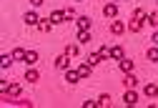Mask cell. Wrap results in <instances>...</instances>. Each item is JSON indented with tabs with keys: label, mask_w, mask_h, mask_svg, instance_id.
<instances>
[{
	"label": "cell",
	"mask_w": 158,
	"mask_h": 108,
	"mask_svg": "<svg viewBox=\"0 0 158 108\" xmlns=\"http://www.w3.org/2000/svg\"><path fill=\"white\" fill-rule=\"evenodd\" d=\"M146 25V10H133V15H131V23H128V30L131 33H141V28Z\"/></svg>",
	"instance_id": "6da1fadb"
},
{
	"label": "cell",
	"mask_w": 158,
	"mask_h": 108,
	"mask_svg": "<svg viewBox=\"0 0 158 108\" xmlns=\"http://www.w3.org/2000/svg\"><path fill=\"white\" fill-rule=\"evenodd\" d=\"M55 68H58V71H68V68H70V55H68V53L55 55Z\"/></svg>",
	"instance_id": "7a4b0ae2"
},
{
	"label": "cell",
	"mask_w": 158,
	"mask_h": 108,
	"mask_svg": "<svg viewBox=\"0 0 158 108\" xmlns=\"http://www.w3.org/2000/svg\"><path fill=\"white\" fill-rule=\"evenodd\" d=\"M123 103H126V106H135V103H138V91H135V88H128V91L123 93Z\"/></svg>",
	"instance_id": "3957f363"
},
{
	"label": "cell",
	"mask_w": 158,
	"mask_h": 108,
	"mask_svg": "<svg viewBox=\"0 0 158 108\" xmlns=\"http://www.w3.org/2000/svg\"><path fill=\"white\" fill-rule=\"evenodd\" d=\"M23 23H25V25H38V23H40V15H38L35 10H28V13L23 15Z\"/></svg>",
	"instance_id": "277c9868"
},
{
	"label": "cell",
	"mask_w": 158,
	"mask_h": 108,
	"mask_svg": "<svg viewBox=\"0 0 158 108\" xmlns=\"http://www.w3.org/2000/svg\"><path fill=\"white\" fill-rule=\"evenodd\" d=\"M126 30H128V25H123L121 20H113V23H110V33L113 35H123Z\"/></svg>",
	"instance_id": "5b68a950"
},
{
	"label": "cell",
	"mask_w": 158,
	"mask_h": 108,
	"mask_svg": "<svg viewBox=\"0 0 158 108\" xmlns=\"http://www.w3.org/2000/svg\"><path fill=\"white\" fill-rule=\"evenodd\" d=\"M103 15H106V18H118V3H106Z\"/></svg>",
	"instance_id": "8992f818"
},
{
	"label": "cell",
	"mask_w": 158,
	"mask_h": 108,
	"mask_svg": "<svg viewBox=\"0 0 158 108\" xmlns=\"http://www.w3.org/2000/svg\"><path fill=\"white\" fill-rule=\"evenodd\" d=\"M143 96L156 98V96H158V83H146V85H143Z\"/></svg>",
	"instance_id": "52a82bcc"
},
{
	"label": "cell",
	"mask_w": 158,
	"mask_h": 108,
	"mask_svg": "<svg viewBox=\"0 0 158 108\" xmlns=\"http://www.w3.org/2000/svg\"><path fill=\"white\" fill-rule=\"evenodd\" d=\"M123 85H126V88H138V76H133V71H131V73H126Z\"/></svg>",
	"instance_id": "ba28073f"
},
{
	"label": "cell",
	"mask_w": 158,
	"mask_h": 108,
	"mask_svg": "<svg viewBox=\"0 0 158 108\" xmlns=\"http://www.w3.org/2000/svg\"><path fill=\"white\" fill-rule=\"evenodd\" d=\"M75 23H78V30H90V25H93V20H90L88 15H81V18L75 20Z\"/></svg>",
	"instance_id": "9c48e42d"
},
{
	"label": "cell",
	"mask_w": 158,
	"mask_h": 108,
	"mask_svg": "<svg viewBox=\"0 0 158 108\" xmlns=\"http://www.w3.org/2000/svg\"><path fill=\"white\" fill-rule=\"evenodd\" d=\"M78 73H81V78H88L90 73H93V66L85 60V63H78Z\"/></svg>",
	"instance_id": "30bf717a"
},
{
	"label": "cell",
	"mask_w": 158,
	"mask_h": 108,
	"mask_svg": "<svg viewBox=\"0 0 158 108\" xmlns=\"http://www.w3.org/2000/svg\"><path fill=\"white\" fill-rule=\"evenodd\" d=\"M8 96H13V98H20V96H23L20 83H10V85H8Z\"/></svg>",
	"instance_id": "8fae6325"
},
{
	"label": "cell",
	"mask_w": 158,
	"mask_h": 108,
	"mask_svg": "<svg viewBox=\"0 0 158 108\" xmlns=\"http://www.w3.org/2000/svg\"><path fill=\"white\" fill-rule=\"evenodd\" d=\"M23 80H28V83H38V80H40V73H38L35 68H30V71H25Z\"/></svg>",
	"instance_id": "7c38bea8"
},
{
	"label": "cell",
	"mask_w": 158,
	"mask_h": 108,
	"mask_svg": "<svg viewBox=\"0 0 158 108\" xmlns=\"http://www.w3.org/2000/svg\"><path fill=\"white\" fill-rule=\"evenodd\" d=\"M63 20H65V10H53V13H50V23H53V25L63 23Z\"/></svg>",
	"instance_id": "4fadbf2b"
},
{
	"label": "cell",
	"mask_w": 158,
	"mask_h": 108,
	"mask_svg": "<svg viewBox=\"0 0 158 108\" xmlns=\"http://www.w3.org/2000/svg\"><path fill=\"white\" fill-rule=\"evenodd\" d=\"M118 66H121V71H123V73H131L135 63H133L131 58H121V63H118Z\"/></svg>",
	"instance_id": "5bb4252c"
},
{
	"label": "cell",
	"mask_w": 158,
	"mask_h": 108,
	"mask_svg": "<svg viewBox=\"0 0 158 108\" xmlns=\"http://www.w3.org/2000/svg\"><path fill=\"white\" fill-rule=\"evenodd\" d=\"M50 28H53L50 18H40V23H38V30H40V33H50Z\"/></svg>",
	"instance_id": "9a60e30c"
},
{
	"label": "cell",
	"mask_w": 158,
	"mask_h": 108,
	"mask_svg": "<svg viewBox=\"0 0 158 108\" xmlns=\"http://www.w3.org/2000/svg\"><path fill=\"white\" fill-rule=\"evenodd\" d=\"M110 58H113V60H121V58H126L123 48H121V45H113V48H110Z\"/></svg>",
	"instance_id": "2e32d148"
},
{
	"label": "cell",
	"mask_w": 158,
	"mask_h": 108,
	"mask_svg": "<svg viewBox=\"0 0 158 108\" xmlns=\"http://www.w3.org/2000/svg\"><path fill=\"white\" fill-rule=\"evenodd\" d=\"M65 80H68V83H78V80H81V73L68 68V71H65Z\"/></svg>",
	"instance_id": "e0dca14e"
},
{
	"label": "cell",
	"mask_w": 158,
	"mask_h": 108,
	"mask_svg": "<svg viewBox=\"0 0 158 108\" xmlns=\"http://www.w3.org/2000/svg\"><path fill=\"white\" fill-rule=\"evenodd\" d=\"M146 58H148L151 63H158V45H153V48H148V50H146Z\"/></svg>",
	"instance_id": "ac0fdd59"
},
{
	"label": "cell",
	"mask_w": 158,
	"mask_h": 108,
	"mask_svg": "<svg viewBox=\"0 0 158 108\" xmlns=\"http://www.w3.org/2000/svg\"><path fill=\"white\" fill-rule=\"evenodd\" d=\"M13 60H15L13 55H3V58H0V68H3V71H8V68L13 66Z\"/></svg>",
	"instance_id": "d6986e66"
},
{
	"label": "cell",
	"mask_w": 158,
	"mask_h": 108,
	"mask_svg": "<svg viewBox=\"0 0 158 108\" xmlns=\"http://www.w3.org/2000/svg\"><path fill=\"white\" fill-rule=\"evenodd\" d=\"M25 63H28V66H35V63H38V53L35 50H28L25 53Z\"/></svg>",
	"instance_id": "ffe728a7"
},
{
	"label": "cell",
	"mask_w": 158,
	"mask_h": 108,
	"mask_svg": "<svg viewBox=\"0 0 158 108\" xmlns=\"http://www.w3.org/2000/svg\"><path fill=\"white\" fill-rule=\"evenodd\" d=\"M78 43H90V30H78Z\"/></svg>",
	"instance_id": "44dd1931"
},
{
	"label": "cell",
	"mask_w": 158,
	"mask_h": 108,
	"mask_svg": "<svg viewBox=\"0 0 158 108\" xmlns=\"http://www.w3.org/2000/svg\"><path fill=\"white\" fill-rule=\"evenodd\" d=\"M101 60H103V55H101V53H90V55H88V63H90V66H98Z\"/></svg>",
	"instance_id": "7402d4cb"
},
{
	"label": "cell",
	"mask_w": 158,
	"mask_h": 108,
	"mask_svg": "<svg viewBox=\"0 0 158 108\" xmlns=\"http://www.w3.org/2000/svg\"><path fill=\"white\" fill-rule=\"evenodd\" d=\"M25 53H28V50H23V48H15V50H13L10 55H13L15 60H25Z\"/></svg>",
	"instance_id": "603a6c76"
},
{
	"label": "cell",
	"mask_w": 158,
	"mask_h": 108,
	"mask_svg": "<svg viewBox=\"0 0 158 108\" xmlns=\"http://www.w3.org/2000/svg\"><path fill=\"white\" fill-rule=\"evenodd\" d=\"M65 53H68L70 58H75V55H78V43H70V45H65Z\"/></svg>",
	"instance_id": "cb8c5ba5"
},
{
	"label": "cell",
	"mask_w": 158,
	"mask_h": 108,
	"mask_svg": "<svg viewBox=\"0 0 158 108\" xmlns=\"http://www.w3.org/2000/svg\"><path fill=\"white\" fill-rule=\"evenodd\" d=\"M146 23H151L153 28H158V13H151V15H146Z\"/></svg>",
	"instance_id": "d4e9b609"
},
{
	"label": "cell",
	"mask_w": 158,
	"mask_h": 108,
	"mask_svg": "<svg viewBox=\"0 0 158 108\" xmlns=\"http://www.w3.org/2000/svg\"><path fill=\"white\" fill-rule=\"evenodd\" d=\"M98 106H110V96H108V93H103L101 98H98Z\"/></svg>",
	"instance_id": "484cf974"
},
{
	"label": "cell",
	"mask_w": 158,
	"mask_h": 108,
	"mask_svg": "<svg viewBox=\"0 0 158 108\" xmlns=\"http://www.w3.org/2000/svg\"><path fill=\"white\" fill-rule=\"evenodd\" d=\"M65 20H75V10L73 8H65Z\"/></svg>",
	"instance_id": "4316f807"
},
{
	"label": "cell",
	"mask_w": 158,
	"mask_h": 108,
	"mask_svg": "<svg viewBox=\"0 0 158 108\" xmlns=\"http://www.w3.org/2000/svg\"><path fill=\"white\" fill-rule=\"evenodd\" d=\"M28 3H30V5H33V8H40V5H43V3H45V0H28Z\"/></svg>",
	"instance_id": "83f0119b"
},
{
	"label": "cell",
	"mask_w": 158,
	"mask_h": 108,
	"mask_svg": "<svg viewBox=\"0 0 158 108\" xmlns=\"http://www.w3.org/2000/svg\"><path fill=\"white\" fill-rule=\"evenodd\" d=\"M151 43H153V45H158V28L153 30V35H151Z\"/></svg>",
	"instance_id": "f1b7e54d"
},
{
	"label": "cell",
	"mask_w": 158,
	"mask_h": 108,
	"mask_svg": "<svg viewBox=\"0 0 158 108\" xmlns=\"http://www.w3.org/2000/svg\"><path fill=\"white\" fill-rule=\"evenodd\" d=\"M110 3H115V0H110Z\"/></svg>",
	"instance_id": "f546056e"
},
{
	"label": "cell",
	"mask_w": 158,
	"mask_h": 108,
	"mask_svg": "<svg viewBox=\"0 0 158 108\" xmlns=\"http://www.w3.org/2000/svg\"><path fill=\"white\" fill-rule=\"evenodd\" d=\"M78 3H81V0H78Z\"/></svg>",
	"instance_id": "4dcf8cb0"
}]
</instances>
